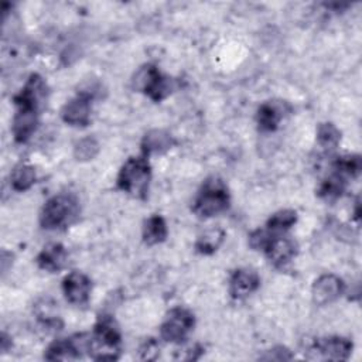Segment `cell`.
Wrapping results in <instances>:
<instances>
[{
    "label": "cell",
    "mask_w": 362,
    "mask_h": 362,
    "mask_svg": "<svg viewBox=\"0 0 362 362\" xmlns=\"http://www.w3.org/2000/svg\"><path fill=\"white\" fill-rule=\"evenodd\" d=\"M151 180V168L146 157H130L120 168L117 188L137 198L146 199Z\"/></svg>",
    "instance_id": "cell-2"
},
{
    "label": "cell",
    "mask_w": 362,
    "mask_h": 362,
    "mask_svg": "<svg viewBox=\"0 0 362 362\" xmlns=\"http://www.w3.org/2000/svg\"><path fill=\"white\" fill-rule=\"evenodd\" d=\"M297 222V212L293 209H281L276 214H273L267 223L266 228L274 233H280L284 232L287 229H290L294 223Z\"/></svg>",
    "instance_id": "cell-21"
},
{
    "label": "cell",
    "mask_w": 362,
    "mask_h": 362,
    "mask_svg": "<svg viewBox=\"0 0 362 362\" xmlns=\"http://www.w3.org/2000/svg\"><path fill=\"white\" fill-rule=\"evenodd\" d=\"M291 358V354L288 352L287 348L284 346H277V348H273L270 351H267L266 355L262 356V359H290Z\"/></svg>",
    "instance_id": "cell-26"
},
{
    "label": "cell",
    "mask_w": 362,
    "mask_h": 362,
    "mask_svg": "<svg viewBox=\"0 0 362 362\" xmlns=\"http://www.w3.org/2000/svg\"><path fill=\"white\" fill-rule=\"evenodd\" d=\"M90 98L78 92V95L66 102L61 110V117L69 126H88L90 122Z\"/></svg>",
    "instance_id": "cell-11"
},
{
    "label": "cell",
    "mask_w": 362,
    "mask_h": 362,
    "mask_svg": "<svg viewBox=\"0 0 362 362\" xmlns=\"http://www.w3.org/2000/svg\"><path fill=\"white\" fill-rule=\"evenodd\" d=\"M167 235H168V230H167V225H165V221L163 216L151 215L150 218H147L144 221V225H143L144 243H147L150 246L158 245L165 240Z\"/></svg>",
    "instance_id": "cell-17"
},
{
    "label": "cell",
    "mask_w": 362,
    "mask_h": 362,
    "mask_svg": "<svg viewBox=\"0 0 362 362\" xmlns=\"http://www.w3.org/2000/svg\"><path fill=\"white\" fill-rule=\"evenodd\" d=\"M361 168H362V163L358 154L342 156L334 161V170L342 174L344 177H356L359 175Z\"/></svg>",
    "instance_id": "cell-24"
},
{
    "label": "cell",
    "mask_w": 362,
    "mask_h": 362,
    "mask_svg": "<svg viewBox=\"0 0 362 362\" xmlns=\"http://www.w3.org/2000/svg\"><path fill=\"white\" fill-rule=\"evenodd\" d=\"M260 286V279L250 269H236L229 279V294L235 300H242L255 293Z\"/></svg>",
    "instance_id": "cell-12"
},
{
    "label": "cell",
    "mask_w": 362,
    "mask_h": 362,
    "mask_svg": "<svg viewBox=\"0 0 362 362\" xmlns=\"http://www.w3.org/2000/svg\"><path fill=\"white\" fill-rule=\"evenodd\" d=\"M317 141L325 150H334L341 141V132L332 123H321L317 129Z\"/></svg>",
    "instance_id": "cell-22"
},
{
    "label": "cell",
    "mask_w": 362,
    "mask_h": 362,
    "mask_svg": "<svg viewBox=\"0 0 362 362\" xmlns=\"http://www.w3.org/2000/svg\"><path fill=\"white\" fill-rule=\"evenodd\" d=\"M175 144L173 136L163 129H153L147 132L141 140V151L144 157L151 154H163Z\"/></svg>",
    "instance_id": "cell-15"
},
{
    "label": "cell",
    "mask_w": 362,
    "mask_h": 362,
    "mask_svg": "<svg viewBox=\"0 0 362 362\" xmlns=\"http://www.w3.org/2000/svg\"><path fill=\"white\" fill-rule=\"evenodd\" d=\"M0 342H1V351L4 352V351H7L8 349V346H11V341H8V338L6 337V334H1V339H0Z\"/></svg>",
    "instance_id": "cell-27"
},
{
    "label": "cell",
    "mask_w": 362,
    "mask_h": 362,
    "mask_svg": "<svg viewBox=\"0 0 362 362\" xmlns=\"http://www.w3.org/2000/svg\"><path fill=\"white\" fill-rule=\"evenodd\" d=\"M195 325L194 314L184 308L175 307L168 311L165 320L160 327V335L164 341L171 344H180L187 339V335Z\"/></svg>",
    "instance_id": "cell-6"
},
{
    "label": "cell",
    "mask_w": 362,
    "mask_h": 362,
    "mask_svg": "<svg viewBox=\"0 0 362 362\" xmlns=\"http://www.w3.org/2000/svg\"><path fill=\"white\" fill-rule=\"evenodd\" d=\"M35 314L44 325L61 327L59 317L55 314V303L51 298H41L35 304Z\"/></svg>",
    "instance_id": "cell-23"
},
{
    "label": "cell",
    "mask_w": 362,
    "mask_h": 362,
    "mask_svg": "<svg viewBox=\"0 0 362 362\" xmlns=\"http://www.w3.org/2000/svg\"><path fill=\"white\" fill-rule=\"evenodd\" d=\"M99 153V143L95 137H83L74 147V156L79 161H88L96 157Z\"/></svg>",
    "instance_id": "cell-25"
},
{
    "label": "cell",
    "mask_w": 362,
    "mask_h": 362,
    "mask_svg": "<svg viewBox=\"0 0 362 362\" xmlns=\"http://www.w3.org/2000/svg\"><path fill=\"white\" fill-rule=\"evenodd\" d=\"M344 288L345 284L342 279L335 274H322L313 284V300L318 305H327L339 298Z\"/></svg>",
    "instance_id": "cell-10"
},
{
    "label": "cell",
    "mask_w": 362,
    "mask_h": 362,
    "mask_svg": "<svg viewBox=\"0 0 362 362\" xmlns=\"http://www.w3.org/2000/svg\"><path fill=\"white\" fill-rule=\"evenodd\" d=\"M120 331L112 315L103 314L89 335L88 355L95 361H115L120 354Z\"/></svg>",
    "instance_id": "cell-1"
},
{
    "label": "cell",
    "mask_w": 362,
    "mask_h": 362,
    "mask_svg": "<svg viewBox=\"0 0 362 362\" xmlns=\"http://www.w3.org/2000/svg\"><path fill=\"white\" fill-rule=\"evenodd\" d=\"M345 188H346V177L334 171L331 175H328L325 180L321 181L317 189V195L327 201H334L344 194Z\"/></svg>",
    "instance_id": "cell-18"
},
{
    "label": "cell",
    "mask_w": 362,
    "mask_h": 362,
    "mask_svg": "<svg viewBox=\"0 0 362 362\" xmlns=\"http://www.w3.org/2000/svg\"><path fill=\"white\" fill-rule=\"evenodd\" d=\"M133 89L143 92L153 102H161L173 90V79L164 76L156 65H143L132 79Z\"/></svg>",
    "instance_id": "cell-5"
},
{
    "label": "cell",
    "mask_w": 362,
    "mask_h": 362,
    "mask_svg": "<svg viewBox=\"0 0 362 362\" xmlns=\"http://www.w3.org/2000/svg\"><path fill=\"white\" fill-rule=\"evenodd\" d=\"M10 180H11L10 181L11 188L14 191L24 192V191L30 189L34 185V182H35V170H34V167H31L28 164H20L13 170Z\"/></svg>",
    "instance_id": "cell-20"
},
{
    "label": "cell",
    "mask_w": 362,
    "mask_h": 362,
    "mask_svg": "<svg viewBox=\"0 0 362 362\" xmlns=\"http://www.w3.org/2000/svg\"><path fill=\"white\" fill-rule=\"evenodd\" d=\"M79 215V202L72 194L51 197L40 212V225L44 229H61L71 225Z\"/></svg>",
    "instance_id": "cell-4"
},
{
    "label": "cell",
    "mask_w": 362,
    "mask_h": 362,
    "mask_svg": "<svg viewBox=\"0 0 362 362\" xmlns=\"http://www.w3.org/2000/svg\"><path fill=\"white\" fill-rule=\"evenodd\" d=\"M263 253L276 267H283L297 255V243L287 236H280L273 232Z\"/></svg>",
    "instance_id": "cell-9"
},
{
    "label": "cell",
    "mask_w": 362,
    "mask_h": 362,
    "mask_svg": "<svg viewBox=\"0 0 362 362\" xmlns=\"http://www.w3.org/2000/svg\"><path fill=\"white\" fill-rule=\"evenodd\" d=\"M38 124V112L30 109H17L13 119V136L17 143H25Z\"/></svg>",
    "instance_id": "cell-13"
},
{
    "label": "cell",
    "mask_w": 362,
    "mask_h": 362,
    "mask_svg": "<svg viewBox=\"0 0 362 362\" xmlns=\"http://www.w3.org/2000/svg\"><path fill=\"white\" fill-rule=\"evenodd\" d=\"M90 290V279L81 272H71L62 280V291L65 298L74 305H85L89 301Z\"/></svg>",
    "instance_id": "cell-8"
},
{
    "label": "cell",
    "mask_w": 362,
    "mask_h": 362,
    "mask_svg": "<svg viewBox=\"0 0 362 362\" xmlns=\"http://www.w3.org/2000/svg\"><path fill=\"white\" fill-rule=\"evenodd\" d=\"M225 239V230L221 228H212L198 236L195 242V250L201 255H212L218 250Z\"/></svg>",
    "instance_id": "cell-19"
},
{
    "label": "cell",
    "mask_w": 362,
    "mask_h": 362,
    "mask_svg": "<svg viewBox=\"0 0 362 362\" xmlns=\"http://www.w3.org/2000/svg\"><path fill=\"white\" fill-rule=\"evenodd\" d=\"M66 259V250L61 243H49L45 247H42L35 262L40 269L49 273H57L65 266Z\"/></svg>",
    "instance_id": "cell-14"
},
{
    "label": "cell",
    "mask_w": 362,
    "mask_h": 362,
    "mask_svg": "<svg viewBox=\"0 0 362 362\" xmlns=\"http://www.w3.org/2000/svg\"><path fill=\"white\" fill-rule=\"evenodd\" d=\"M352 342L342 337L321 338L311 346L310 359H328V361H346L352 352Z\"/></svg>",
    "instance_id": "cell-7"
},
{
    "label": "cell",
    "mask_w": 362,
    "mask_h": 362,
    "mask_svg": "<svg viewBox=\"0 0 362 362\" xmlns=\"http://www.w3.org/2000/svg\"><path fill=\"white\" fill-rule=\"evenodd\" d=\"M284 116V107L279 102H264L259 106L256 120L262 132H274Z\"/></svg>",
    "instance_id": "cell-16"
},
{
    "label": "cell",
    "mask_w": 362,
    "mask_h": 362,
    "mask_svg": "<svg viewBox=\"0 0 362 362\" xmlns=\"http://www.w3.org/2000/svg\"><path fill=\"white\" fill-rule=\"evenodd\" d=\"M229 192L219 177H209L204 181L192 204V212L201 218L215 216L229 208Z\"/></svg>",
    "instance_id": "cell-3"
}]
</instances>
